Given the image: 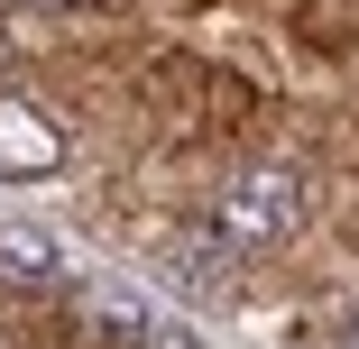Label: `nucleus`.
Here are the masks:
<instances>
[{
	"label": "nucleus",
	"mask_w": 359,
	"mask_h": 349,
	"mask_svg": "<svg viewBox=\"0 0 359 349\" xmlns=\"http://www.w3.org/2000/svg\"><path fill=\"white\" fill-rule=\"evenodd\" d=\"M304 212H313V184H304V166H285V157L240 166V175H222V193H212V230H222L240 257L249 248H285L304 230Z\"/></svg>",
	"instance_id": "nucleus-1"
},
{
	"label": "nucleus",
	"mask_w": 359,
	"mask_h": 349,
	"mask_svg": "<svg viewBox=\"0 0 359 349\" xmlns=\"http://www.w3.org/2000/svg\"><path fill=\"white\" fill-rule=\"evenodd\" d=\"M65 166V138L37 120V101L0 74V175H55Z\"/></svg>",
	"instance_id": "nucleus-2"
},
{
	"label": "nucleus",
	"mask_w": 359,
	"mask_h": 349,
	"mask_svg": "<svg viewBox=\"0 0 359 349\" xmlns=\"http://www.w3.org/2000/svg\"><path fill=\"white\" fill-rule=\"evenodd\" d=\"M55 239H37V230H19V221H0V276L10 285H55Z\"/></svg>",
	"instance_id": "nucleus-3"
},
{
	"label": "nucleus",
	"mask_w": 359,
	"mask_h": 349,
	"mask_svg": "<svg viewBox=\"0 0 359 349\" xmlns=\"http://www.w3.org/2000/svg\"><path fill=\"white\" fill-rule=\"evenodd\" d=\"M129 349H203V331H194V322H157V313H138Z\"/></svg>",
	"instance_id": "nucleus-4"
},
{
	"label": "nucleus",
	"mask_w": 359,
	"mask_h": 349,
	"mask_svg": "<svg viewBox=\"0 0 359 349\" xmlns=\"http://www.w3.org/2000/svg\"><path fill=\"white\" fill-rule=\"evenodd\" d=\"M19 10H93V0H19Z\"/></svg>",
	"instance_id": "nucleus-5"
},
{
	"label": "nucleus",
	"mask_w": 359,
	"mask_h": 349,
	"mask_svg": "<svg viewBox=\"0 0 359 349\" xmlns=\"http://www.w3.org/2000/svg\"><path fill=\"white\" fill-rule=\"evenodd\" d=\"M341 349H359V322H350V331H341Z\"/></svg>",
	"instance_id": "nucleus-6"
},
{
	"label": "nucleus",
	"mask_w": 359,
	"mask_h": 349,
	"mask_svg": "<svg viewBox=\"0 0 359 349\" xmlns=\"http://www.w3.org/2000/svg\"><path fill=\"white\" fill-rule=\"evenodd\" d=\"M0 64H10V37H0Z\"/></svg>",
	"instance_id": "nucleus-7"
}]
</instances>
